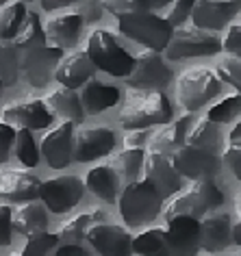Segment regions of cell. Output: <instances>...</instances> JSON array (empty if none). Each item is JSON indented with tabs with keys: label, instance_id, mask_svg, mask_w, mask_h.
Wrapping results in <instances>:
<instances>
[{
	"label": "cell",
	"instance_id": "cell-1",
	"mask_svg": "<svg viewBox=\"0 0 241 256\" xmlns=\"http://www.w3.org/2000/svg\"><path fill=\"white\" fill-rule=\"evenodd\" d=\"M172 118V104L161 92H137L120 113V124L124 130H139L170 124Z\"/></svg>",
	"mask_w": 241,
	"mask_h": 256
},
{
	"label": "cell",
	"instance_id": "cell-2",
	"mask_svg": "<svg viewBox=\"0 0 241 256\" xmlns=\"http://www.w3.org/2000/svg\"><path fill=\"white\" fill-rule=\"evenodd\" d=\"M118 206L126 226L139 228L156 220L163 208V198L148 180H135L124 187Z\"/></svg>",
	"mask_w": 241,
	"mask_h": 256
},
{
	"label": "cell",
	"instance_id": "cell-3",
	"mask_svg": "<svg viewBox=\"0 0 241 256\" xmlns=\"http://www.w3.org/2000/svg\"><path fill=\"white\" fill-rule=\"evenodd\" d=\"M172 198L174 200L166 208V220H172V217L202 220L206 213H211V210L224 204V194L211 178H200V180L192 182V187H187L180 196Z\"/></svg>",
	"mask_w": 241,
	"mask_h": 256
},
{
	"label": "cell",
	"instance_id": "cell-4",
	"mask_svg": "<svg viewBox=\"0 0 241 256\" xmlns=\"http://www.w3.org/2000/svg\"><path fill=\"white\" fill-rule=\"evenodd\" d=\"M85 52L96 66V70H102V72L118 76V78H126L132 70V63H135V56L116 40V35L102 28L94 30L90 35Z\"/></svg>",
	"mask_w": 241,
	"mask_h": 256
},
{
	"label": "cell",
	"instance_id": "cell-5",
	"mask_svg": "<svg viewBox=\"0 0 241 256\" xmlns=\"http://www.w3.org/2000/svg\"><path fill=\"white\" fill-rule=\"evenodd\" d=\"M220 92V76L208 68H189L176 78V100L187 113L208 104Z\"/></svg>",
	"mask_w": 241,
	"mask_h": 256
},
{
	"label": "cell",
	"instance_id": "cell-6",
	"mask_svg": "<svg viewBox=\"0 0 241 256\" xmlns=\"http://www.w3.org/2000/svg\"><path fill=\"white\" fill-rule=\"evenodd\" d=\"M120 33L126 35L132 42L144 44L150 50H166V46L172 40L174 26H170L166 18H158L152 11H142V14H128L118 18Z\"/></svg>",
	"mask_w": 241,
	"mask_h": 256
},
{
	"label": "cell",
	"instance_id": "cell-7",
	"mask_svg": "<svg viewBox=\"0 0 241 256\" xmlns=\"http://www.w3.org/2000/svg\"><path fill=\"white\" fill-rule=\"evenodd\" d=\"M83 194H85V182L78 176L61 174L40 182L37 198L46 206V210L54 215H63V213H70L76 204L83 200Z\"/></svg>",
	"mask_w": 241,
	"mask_h": 256
},
{
	"label": "cell",
	"instance_id": "cell-8",
	"mask_svg": "<svg viewBox=\"0 0 241 256\" xmlns=\"http://www.w3.org/2000/svg\"><path fill=\"white\" fill-rule=\"evenodd\" d=\"M220 50H222V40H218L208 30L196 26H178L174 28L172 40H170L163 52H166L170 61H182V59H194V56L218 54Z\"/></svg>",
	"mask_w": 241,
	"mask_h": 256
},
{
	"label": "cell",
	"instance_id": "cell-9",
	"mask_svg": "<svg viewBox=\"0 0 241 256\" xmlns=\"http://www.w3.org/2000/svg\"><path fill=\"white\" fill-rule=\"evenodd\" d=\"M124 80L137 92H161L172 82V70L156 50L146 48L135 56L130 74Z\"/></svg>",
	"mask_w": 241,
	"mask_h": 256
},
{
	"label": "cell",
	"instance_id": "cell-10",
	"mask_svg": "<svg viewBox=\"0 0 241 256\" xmlns=\"http://www.w3.org/2000/svg\"><path fill=\"white\" fill-rule=\"evenodd\" d=\"M61 56L63 50L52 48L48 44L20 50V72L33 87H46L50 78H54V70Z\"/></svg>",
	"mask_w": 241,
	"mask_h": 256
},
{
	"label": "cell",
	"instance_id": "cell-11",
	"mask_svg": "<svg viewBox=\"0 0 241 256\" xmlns=\"http://www.w3.org/2000/svg\"><path fill=\"white\" fill-rule=\"evenodd\" d=\"M170 161H172L174 170L182 178H192V180L213 178L220 172V158L211 150H202L187 144H182L180 148L170 152Z\"/></svg>",
	"mask_w": 241,
	"mask_h": 256
},
{
	"label": "cell",
	"instance_id": "cell-12",
	"mask_svg": "<svg viewBox=\"0 0 241 256\" xmlns=\"http://www.w3.org/2000/svg\"><path fill=\"white\" fill-rule=\"evenodd\" d=\"M116 148V135L106 126H87L74 130V152L72 158L76 163H92Z\"/></svg>",
	"mask_w": 241,
	"mask_h": 256
},
{
	"label": "cell",
	"instance_id": "cell-13",
	"mask_svg": "<svg viewBox=\"0 0 241 256\" xmlns=\"http://www.w3.org/2000/svg\"><path fill=\"white\" fill-rule=\"evenodd\" d=\"M144 180H148L161 194L163 200L176 196L182 187V176L174 170L170 154L156 150H148L144 156Z\"/></svg>",
	"mask_w": 241,
	"mask_h": 256
},
{
	"label": "cell",
	"instance_id": "cell-14",
	"mask_svg": "<svg viewBox=\"0 0 241 256\" xmlns=\"http://www.w3.org/2000/svg\"><path fill=\"white\" fill-rule=\"evenodd\" d=\"M170 256H196L200 252V220L172 217L163 228Z\"/></svg>",
	"mask_w": 241,
	"mask_h": 256
},
{
	"label": "cell",
	"instance_id": "cell-15",
	"mask_svg": "<svg viewBox=\"0 0 241 256\" xmlns=\"http://www.w3.org/2000/svg\"><path fill=\"white\" fill-rule=\"evenodd\" d=\"M74 152V124L72 122H61L59 126H54L50 132H46L40 144V154L46 158V163L52 170H63L68 168Z\"/></svg>",
	"mask_w": 241,
	"mask_h": 256
},
{
	"label": "cell",
	"instance_id": "cell-16",
	"mask_svg": "<svg viewBox=\"0 0 241 256\" xmlns=\"http://www.w3.org/2000/svg\"><path fill=\"white\" fill-rule=\"evenodd\" d=\"M85 241L96 250L100 256H130L132 254V236L116 224H94L85 234Z\"/></svg>",
	"mask_w": 241,
	"mask_h": 256
},
{
	"label": "cell",
	"instance_id": "cell-17",
	"mask_svg": "<svg viewBox=\"0 0 241 256\" xmlns=\"http://www.w3.org/2000/svg\"><path fill=\"white\" fill-rule=\"evenodd\" d=\"M241 11V0H196L192 22L202 30H222Z\"/></svg>",
	"mask_w": 241,
	"mask_h": 256
},
{
	"label": "cell",
	"instance_id": "cell-18",
	"mask_svg": "<svg viewBox=\"0 0 241 256\" xmlns=\"http://www.w3.org/2000/svg\"><path fill=\"white\" fill-rule=\"evenodd\" d=\"M2 122H7L14 128H28L33 132L52 124V111L46 106L44 100H22L4 106Z\"/></svg>",
	"mask_w": 241,
	"mask_h": 256
},
{
	"label": "cell",
	"instance_id": "cell-19",
	"mask_svg": "<svg viewBox=\"0 0 241 256\" xmlns=\"http://www.w3.org/2000/svg\"><path fill=\"white\" fill-rule=\"evenodd\" d=\"M40 178L24 170H0V202L22 204L35 200L40 191Z\"/></svg>",
	"mask_w": 241,
	"mask_h": 256
},
{
	"label": "cell",
	"instance_id": "cell-20",
	"mask_svg": "<svg viewBox=\"0 0 241 256\" xmlns=\"http://www.w3.org/2000/svg\"><path fill=\"white\" fill-rule=\"evenodd\" d=\"M232 243V222L228 213H206L200 220V250L220 254Z\"/></svg>",
	"mask_w": 241,
	"mask_h": 256
},
{
	"label": "cell",
	"instance_id": "cell-21",
	"mask_svg": "<svg viewBox=\"0 0 241 256\" xmlns=\"http://www.w3.org/2000/svg\"><path fill=\"white\" fill-rule=\"evenodd\" d=\"M94 74H96V66L92 63L85 50H74L70 54H63L54 70V78L59 80L61 87L68 89H80L87 80L94 78Z\"/></svg>",
	"mask_w": 241,
	"mask_h": 256
},
{
	"label": "cell",
	"instance_id": "cell-22",
	"mask_svg": "<svg viewBox=\"0 0 241 256\" xmlns=\"http://www.w3.org/2000/svg\"><path fill=\"white\" fill-rule=\"evenodd\" d=\"M83 18L78 14H61L54 16L44 24V35H46V44L59 50H70L76 46L80 37V28H83Z\"/></svg>",
	"mask_w": 241,
	"mask_h": 256
},
{
	"label": "cell",
	"instance_id": "cell-23",
	"mask_svg": "<svg viewBox=\"0 0 241 256\" xmlns=\"http://www.w3.org/2000/svg\"><path fill=\"white\" fill-rule=\"evenodd\" d=\"M11 226L18 234L33 236L48 232V210L40 200H28L11 206Z\"/></svg>",
	"mask_w": 241,
	"mask_h": 256
},
{
	"label": "cell",
	"instance_id": "cell-24",
	"mask_svg": "<svg viewBox=\"0 0 241 256\" xmlns=\"http://www.w3.org/2000/svg\"><path fill=\"white\" fill-rule=\"evenodd\" d=\"M80 104H83V111L87 115H98L106 111V108L116 106L120 102V89L113 87V85H104L96 78L87 80L83 87H80Z\"/></svg>",
	"mask_w": 241,
	"mask_h": 256
},
{
	"label": "cell",
	"instance_id": "cell-25",
	"mask_svg": "<svg viewBox=\"0 0 241 256\" xmlns=\"http://www.w3.org/2000/svg\"><path fill=\"white\" fill-rule=\"evenodd\" d=\"M85 187L96 198L104 200L106 204H116L120 198V178L113 172L111 165H98L92 168L85 176Z\"/></svg>",
	"mask_w": 241,
	"mask_h": 256
},
{
	"label": "cell",
	"instance_id": "cell-26",
	"mask_svg": "<svg viewBox=\"0 0 241 256\" xmlns=\"http://www.w3.org/2000/svg\"><path fill=\"white\" fill-rule=\"evenodd\" d=\"M46 106L50 111L59 113L63 120L72 122V124H80V122L85 120L80 96L76 89H68V87L52 89V94H48V98H46Z\"/></svg>",
	"mask_w": 241,
	"mask_h": 256
},
{
	"label": "cell",
	"instance_id": "cell-27",
	"mask_svg": "<svg viewBox=\"0 0 241 256\" xmlns=\"http://www.w3.org/2000/svg\"><path fill=\"white\" fill-rule=\"evenodd\" d=\"M189 126H192V115L189 113L180 115L178 120L170 122L166 128H161L154 137H150L148 150H156V152H163V154L174 152L176 148H180L185 144V135H187Z\"/></svg>",
	"mask_w": 241,
	"mask_h": 256
},
{
	"label": "cell",
	"instance_id": "cell-28",
	"mask_svg": "<svg viewBox=\"0 0 241 256\" xmlns=\"http://www.w3.org/2000/svg\"><path fill=\"white\" fill-rule=\"evenodd\" d=\"M100 222H104V213L100 208L83 210V213L70 217V220L63 224L59 228V232H56V239H59V243H83L90 226L100 224Z\"/></svg>",
	"mask_w": 241,
	"mask_h": 256
},
{
	"label": "cell",
	"instance_id": "cell-29",
	"mask_svg": "<svg viewBox=\"0 0 241 256\" xmlns=\"http://www.w3.org/2000/svg\"><path fill=\"white\" fill-rule=\"evenodd\" d=\"M144 156H146L144 148H124L116 158H113L111 168L118 174L120 180L126 182V184H130V182L139 180V176H142V172H144Z\"/></svg>",
	"mask_w": 241,
	"mask_h": 256
},
{
	"label": "cell",
	"instance_id": "cell-30",
	"mask_svg": "<svg viewBox=\"0 0 241 256\" xmlns=\"http://www.w3.org/2000/svg\"><path fill=\"white\" fill-rule=\"evenodd\" d=\"M26 4L20 0H11L0 7V42L14 40L20 33L24 20H26Z\"/></svg>",
	"mask_w": 241,
	"mask_h": 256
},
{
	"label": "cell",
	"instance_id": "cell-31",
	"mask_svg": "<svg viewBox=\"0 0 241 256\" xmlns=\"http://www.w3.org/2000/svg\"><path fill=\"white\" fill-rule=\"evenodd\" d=\"M20 78V48L14 40L0 42V82L2 85H16Z\"/></svg>",
	"mask_w": 241,
	"mask_h": 256
},
{
	"label": "cell",
	"instance_id": "cell-32",
	"mask_svg": "<svg viewBox=\"0 0 241 256\" xmlns=\"http://www.w3.org/2000/svg\"><path fill=\"white\" fill-rule=\"evenodd\" d=\"M185 144L213 152V148L220 144V128H218V124H215V122H211L208 118L198 120L194 128H192V126L187 128Z\"/></svg>",
	"mask_w": 241,
	"mask_h": 256
},
{
	"label": "cell",
	"instance_id": "cell-33",
	"mask_svg": "<svg viewBox=\"0 0 241 256\" xmlns=\"http://www.w3.org/2000/svg\"><path fill=\"white\" fill-rule=\"evenodd\" d=\"M132 252L139 256H170L166 246L163 228H148L137 236H132Z\"/></svg>",
	"mask_w": 241,
	"mask_h": 256
},
{
	"label": "cell",
	"instance_id": "cell-34",
	"mask_svg": "<svg viewBox=\"0 0 241 256\" xmlns=\"http://www.w3.org/2000/svg\"><path fill=\"white\" fill-rule=\"evenodd\" d=\"M16 46L20 50L44 46L46 44V35H44V24L40 22V16L35 11H26V20H24L20 33L14 37Z\"/></svg>",
	"mask_w": 241,
	"mask_h": 256
},
{
	"label": "cell",
	"instance_id": "cell-35",
	"mask_svg": "<svg viewBox=\"0 0 241 256\" xmlns=\"http://www.w3.org/2000/svg\"><path fill=\"white\" fill-rule=\"evenodd\" d=\"M14 148H16V156L20 158L22 165L35 168V165L40 163V146H35L33 132H30L28 128H18L16 130Z\"/></svg>",
	"mask_w": 241,
	"mask_h": 256
},
{
	"label": "cell",
	"instance_id": "cell-36",
	"mask_svg": "<svg viewBox=\"0 0 241 256\" xmlns=\"http://www.w3.org/2000/svg\"><path fill=\"white\" fill-rule=\"evenodd\" d=\"M59 246V239L52 232H42L28 236V241L24 243L22 250H18L11 256H50L52 250Z\"/></svg>",
	"mask_w": 241,
	"mask_h": 256
},
{
	"label": "cell",
	"instance_id": "cell-37",
	"mask_svg": "<svg viewBox=\"0 0 241 256\" xmlns=\"http://www.w3.org/2000/svg\"><path fill=\"white\" fill-rule=\"evenodd\" d=\"M241 113V94L239 96H228L218 104H213L208 108V115L206 118L215 122V124H228V122H232L237 115Z\"/></svg>",
	"mask_w": 241,
	"mask_h": 256
},
{
	"label": "cell",
	"instance_id": "cell-38",
	"mask_svg": "<svg viewBox=\"0 0 241 256\" xmlns=\"http://www.w3.org/2000/svg\"><path fill=\"white\" fill-rule=\"evenodd\" d=\"M100 2H102V7L109 11V14L116 16V18L148 11V4H146V0H100Z\"/></svg>",
	"mask_w": 241,
	"mask_h": 256
},
{
	"label": "cell",
	"instance_id": "cell-39",
	"mask_svg": "<svg viewBox=\"0 0 241 256\" xmlns=\"http://www.w3.org/2000/svg\"><path fill=\"white\" fill-rule=\"evenodd\" d=\"M218 76H220V80L230 82V85L241 94V59H237V56L226 59L218 68Z\"/></svg>",
	"mask_w": 241,
	"mask_h": 256
},
{
	"label": "cell",
	"instance_id": "cell-40",
	"mask_svg": "<svg viewBox=\"0 0 241 256\" xmlns=\"http://www.w3.org/2000/svg\"><path fill=\"white\" fill-rule=\"evenodd\" d=\"M194 4H196V0H174L172 7H170V11H168V16H166V22L170 24V26L187 22V18L192 16Z\"/></svg>",
	"mask_w": 241,
	"mask_h": 256
},
{
	"label": "cell",
	"instance_id": "cell-41",
	"mask_svg": "<svg viewBox=\"0 0 241 256\" xmlns=\"http://www.w3.org/2000/svg\"><path fill=\"white\" fill-rule=\"evenodd\" d=\"M224 163L230 168V172L241 182V137L230 139V144H228V148L224 152Z\"/></svg>",
	"mask_w": 241,
	"mask_h": 256
},
{
	"label": "cell",
	"instance_id": "cell-42",
	"mask_svg": "<svg viewBox=\"0 0 241 256\" xmlns=\"http://www.w3.org/2000/svg\"><path fill=\"white\" fill-rule=\"evenodd\" d=\"M222 50H226V52H230L232 56L241 59V22L228 26L224 40H222Z\"/></svg>",
	"mask_w": 241,
	"mask_h": 256
},
{
	"label": "cell",
	"instance_id": "cell-43",
	"mask_svg": "<svg viewBox=\"0 0 241 256\" xmlns=\"http://www.w3.org/2000/svg\"><path fill=\"white\" fill-rule=\"evenodd\" d=\"M14 142H16V128L7 124V122H0V163H7Z\"/></svg>",
	"mask_w": 241,
	"mask_h": 256
},
{
	"label": "cell",
	"instance_id": "cell-44",
	"mask_svg": "<svg viewBox=\"0 0 241 256\" xmlns=\"http://www.w3.org/2000/svg\"><path fill=\"white\" fill-rule=\"evenodd\" d=\"M14 226H11V206L0 202V246H9Z\"/></svg>",
	"mask_w": 241,
	"mask_h": 256
},
{
	"label": "cell",
	"instance_id": "cell-45",
	"mask_svg": "<svg viewBox=\"0 0 241 256\" xmlns=\"http://www.w3.org/2000/svg\"><path fill=\"white\" fill-rule=\"evenodd\" d=\"M50 256H92L83 243H61L54 248V254Z\"/></svg>",
	"mask_w": 241,
	"mask_h": 256
},
{
	"label": "cell",
	"instance_id": "cell-46",
	"mask_svg": "<svg viewBox=\"0 0 241 256\" xmlns=\"http://www.w3.org/2000/svg\"><path fill=\"white\" fill-rule=\"evenodd\" d=\"M150 139V130L148 128H139V130H128L126 135V148H144Z\"/></svg>",
	"mask_w": 241,
	"mask_h": 256
},
{
	"label": "cell",
	"instance_id": "cell-47",
	"mask_svg": "<svg viewBox=\"0 0 241 256\" xmlns=\"http://www.w3.org/2000/svg\"><path fill=\"white\" fill-rule=\"evenodd\" d=\"M100 14H102V2H96V0H87V7H83L78 11V16L83 18V22H92V20H98Z\"/></svg>",
	"mask_w": 241,
	"mask_h": 256
},
{
	"label": "cell",
	"instance_id": "cell-48",
	"mask_svg": "<svg viewBox=\"0 0 241 256\" xmlns=\"http://www.w3.org/2000/svg\"><path fill=\"white\" fill-rule=\"evenodd\" d=\"M74 2H80V0H42V7L46 11H54V9L68 7V4H74Z\"/></svg>",
	"mask_w": 241,
	"mask_h": 256
},
{
	"label": "cell",
	"instance_id": "cell-49",
	"mask_svg": "<svg viewBox=\"0 0 241 256\" xmlns=\"http://www.w3.org/2000/svg\"><path fill=\"white\" fill-rule=\"evenodd\" d=\"M170 2H172V0H146V4H148V11L163 9V7H168Z\"/></svg>",
	"mask_w": 241,
	"mask_h": 256
},
{
	"label": "cell",
	"instance_id": "cell-50",
	"mask_svg": "<svg viewBox=\"0 0 241 256\" xmlns=\"http://www.w3.org/2000/svg\"><path fill=\"white\" fill-rule=\"evenodd\" d=\"M232 241L241 248V215H239V220L232 224Z\"/></svg>",
	"mask_w": 241,
	"mask_h": 256
},
{
	"label": "cell",
	"instance_id": "cell-51",
	"mask_svg": "<svg viewBox=\"0 0 241 256\" xmlns=\"http://www.w3.org/2000/svg\"><path fill=\"white\" fill-rule=\"evenodd\" d=\"M239 137H241V120L234 124V128L230 130V139H239Z\"/></svg>",
	"mask_w": 241,
	"mask_h": 256
},
{
	"label": "cell",
	"instance_id": "cell-52",
	"mask_svg": "<svg viewBox=\"0 0 241 256\" xmlns=\"http://www.w3.org/2000/svg\"><path fill=\"white\" fill-rule=\"evenodd\" d=\"M224 256H241V250H239V252H228V254H224Z\"/></svg>",
	"mask_w": 241,
	"mask_h": 256
},
{
	"label": "cell",
	"instance_id": "cell-53",
	"mask_svg": "<svg viewBox=\"0 0 241 256\" xmlns=\"http://www.w3.org/2000/svg\"><path fill=\"white\" fill-rule=\"evenodd\" d=\"M237 206H239V210H241V194H239V200H237Z\"/></svg>",
	"mask_w": 241,
	"mask_h": 256
},
{
	"label": "cell",
	"instance_id": "cell-54",
	"mask_svg": "<svg viewBox=\"0 0 241 256\" xmlns=\"http://www.w3.org/2000/svg\"><path fill=\"white\" fill-rule=\"evenodd\" d=\"M4 2H7V0H0V7H2V4H4Z\"/></svg>",
	"mask_w": 241,
	"mask_h": 256
},
{
	"label": "cell",
	"instance_id": "cell-55",
	"mask_svg": "<svg viewBox=\"0 0 241 256\" xmlns=\"http://www.w3.org/2000/svg\"><path fill=\"white\" fill-rule=\"evenodd\" d=\"M20 2H30V0H20Z\"/></svg>",
	"mask_w": 241,
	"mask_h": 256
},
{
	"label": "cell",
	"instance_id": "cell-56",
	"mask_svg": "<svg viewBox=\"0 0 241 256\" xmlns=\"http://www.w3.org/2000/svg\"><path fill=\"white\" fill-rule=\"evenodd\" d=\"M0 87H2V82H0Z\"/></svg>",
	"mask_w": 241,
	"mask_h": 256
}]
</instances>
